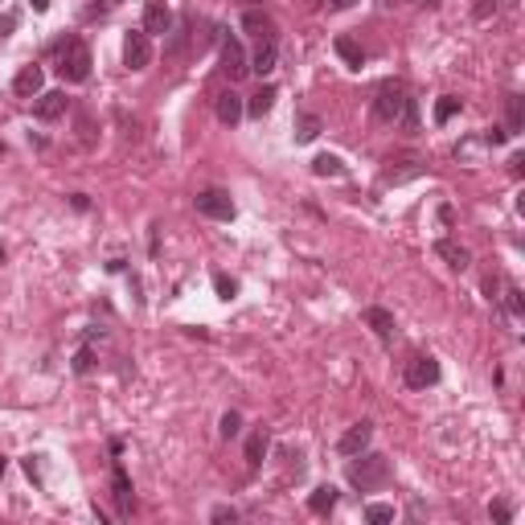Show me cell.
Wrapping results in <instances>:
<instances>
[{
	"label": "cell",
	"instance_id": "obj_1",
	"mask_svg": "<svg viewBox=\"0 0 525 525\" xmlns=\"http://www.w3.org/2000/svg\"><path fill=\"white\" fill-rule=\"evenodd\" d=\"M58 74L66 83H87L90 78V49L83 38H66L58 45Z\"/></svg>",
	"mask_w": 525,
	"mask_h": 525
},
{
	"label": "cell",
	"instance_id": "obj_2",
	"mask_svg": "<svg viewBox=\"0 0 525 525\" xmlns=\"http://www.w3.org/2000/svg\"><path fill=\"white\" fill-rule=\"evenodd\" d=\"M349 481L361 488V492H374V488H382V484L390 481V460L386 456H365V451H357V460L349 464Z\"/></svg>",
	"mask_w": 525,
	"mask_h": 525
},
{
	"label": "cell",
	"instance_id": "obj_3",
	"mask_svg": "<svg viewBox=\"0 0 525 525\" xmlns=\"http://www.w3.org/2000/svg\"><path fill=\"white\" fill-rule=\"evenodd\" d=\"M406 99H410V94L402 90V83H382L378 99H374V115H378V124H398Z\"/></svg>",
	"mask_w": 525,
	"mask_h": 525
},
{
	"label": "cell",
	"instance_id": "obj_4",
	"mask_svg": "<svg viewBox=\"0 0 525 525\" xmlns=\"http://www.w3.org/2000/svg\"><path fill=\"white\" fill-rule=\"evenodd\" d=\"M406 386L410 390H427V386H435L439 382V361L431 357V353H415L410 361H406Z\"/></svg>",
	"mask_w": 525,
	"mask_h": 525
},
{
	"label": "cell",
	"instance_id": "obj_5",
	"mask_svg": "<svg viewBox=\"0 0 525 525\" xmlns=\"http://www.w3.org/2000/svg\"><path fill=\"white\" fill-rule=\"evenodd\" d=\"M197 214H206L214 222H230L234 218V197L226 189H206V193H197Z\"/></svg>",
	"mask_w": 525,
	"mask_h": 525
},
{
	"label": "cell",
	"instance_id": "obj_6",
	"mask_svg": "<svg viewBox=\"0 0 525 525\" xmlns=\"http://www.w3.org/2000/svg\"><path fill=\"white\" fill-rule=\"evenodd\" d=\"M148 62H152V38L144 29H135L124 42V66L128 70H148Z\"/></svg>",
	"mask_w": 525,
	"mask_h": 525
},
{
	"label": "cell",
	"instance_id": "obj_7",
	"mask_svg": "<svg viewBox=\"0 0 525 525\" xmlns=\"http://www.w3.org/2000/svg\"><path fill=\"white\" fill-rule=\"evenodd\" d=\"M222 70H226V78H230V83H238V78H247V74H251L247 49L234 42V38H222Z\"/></svg>",
	"mask_w": 525,
	"mask_h": 525
},
{
	"label": "cell",
	"instance_id": "obj_8",
	"mask_svg": "<svg viewBox=\"0 0 525 525\" xmlns=\"http://www.w3.org/2000/svg\"><path fill=\"white\" fill-rule=\"evenodd\" d=\"M66 107H70V99H66L62 90H42L38 103H33V115H38L42 124H53V119L66 115Z\"/></svg>",
	"mask_w": 525,
	"mask_h": 525
},
{
	"label": "cell",
	"instance_id": "obj_9",
	"mask_svg": "<svg viewBox=\"0 0 525 525\" xmlns=\"http://www.w3.org/2000/svg\"><path fill=\"white\" fill-rule=\"evenodd\" d=\"M169 29H173L169 4H165V0H148V4H144V33L152 38V33H169Z\"/></svg>",
	"mask_w": 525,
	"mask_h": 525
},
{
	"label": "cell",
	"instance_id": "obj_10",
	"mask_svg": "<svg viewBox=\"0 0 525 525\" xmlns=\"http://www.w3.org/2000/svg\"><path fill=\"white\" fill-rule=\"evenodd\" d=\"M275 66H279V42L275 38H259L255 53H251V70L255 74H271Z\"/></svg>",
	"mask_w": 525,
	"mask_h": 525
},
{
	"label": "cell",
	"instance_id": "obj_11",
	"mask_svg": "<svg viewBox=\"0 0 525 525\" xmlns=\"http://www.w3.org/2000/svg\"><path fill=\"white\" fill-rule=\"evenodd\" d=\"M369 439H374V427H369V423H353L349 431L337 439V451H341V456H357V451L369 447Z\"/></svg>",
	"mask_w": 525,
	"mask_h": 525
},
{
	"label": "cell",
	"instance_id": "obj_12",
	"mask_svg": "<svg viewBox=\"0 0 525 525\" xmlns=\"http://www.w3.org/2000/svg\"><path fill=\"white\" fill-rule=\"evenodd\" d=\"M435 255H439L443 262H447L451 271H464V267L472 262V255H468V247H460L456 238H439V242H435Z\"/></svg>",
	"mask_w": 525,
	"mask_h": 525
},
{
	"label": "cell",
	"instance_id": "obj_13",
	"mask_svg": "<svg viewBox=\"0 0 525 525\" xmlns=\"http://www.w3.org/2000/svg\"><path fill=\"white\" fill-rule=\"evenodd\" d=\"M42 87H45V70H42V66H25V70L12 78V90H17L21 99H33V94H42Z\"/></svg>",
	"mask_w": 525,
	"mask_h": 525
},
{
	"label": "cell",
	"instance_id": "obj_14",
	"mask_svg": "<svg viewBox=\"0 0 525 525\" xmlns=\"http://www.w3.org/2000/svg\"><path fill=\"white\" fill-rule=\"evenodd\" d=\"M361 316H365V324L378 333V341H382V345H390V341H394V316H390V312H386V308H365Z\"/></svg>",
	"mask_w": 525,
	"mask_h": 525
},
{
	"label": "cell",
	"instance_id": "obj_15",
	"mask_svg": "<svg viewBox=\"0 0 525 525\" xmlns=\"http://www.w3.org/2000/svg\"><path fill=\"white\" fill-rule=\"evenodd\" d=\"M242 29H247L251 38H275V21H271L262 8H247V12H242Z\"/></svg>",
	"mask_w": 525,
	"mask_h": 525
},
{
	"label": "cell",
	"instance_id": "obj_16",
	"mask_svg": "<svg viewBox=\"0 0 525 525\" xmlns=\"http://www.w3.org/2000/svg\"><path fill=\"white\" fill-rule=\"evenodd\" d=\"M189 42H193V25H189V21H185L181 29H169L165 58H169V62H181V58H185V49H189Z\"/></svg>",
	"mask_w": 525,
	"mask_h": 525
},
{
	"label": "cell",
	"instance_id": "obj_17",
	"mask_svg": "<svg viewBox=\"0 0 525 525\" xmlns=\"http://www.w3.org/2000/svg\"><path fill=\"white\" fill-rule=\"evenodd\" d=\"M218 119L226 124V128H234V124L242 119V99H238L234 90H222L218 94Z\"/></svg>",
	"mask_w": 525,
	"mask_h": 525
},
{
	"label": "cell",
	"instance_id": "obj_18",
	"mask_svg": "<svg viewBox=\"0 0 525 525\" xmlns=\"http://www.w3.org/2000/svg\"><path fill=\"white\" fill-rule=\"evenodd\" d=\"M308 509H312V513H320V517H324V513H333V509H337V488H333V484H320V488H312V497H308Z\"/></svg>",
	"mask_w": 525,
	"mask_h": 525
},
{
	"label": "cell",
	"instance_id": "obj_19",
	"mask_svg": "<svg viewBox=\"0 0 525 525\" xmlns=\"http://www.w3.org/2000/svg\"><path fill=\"white\" fill-rule=\"evenodd\" d=\"M111 492H115L119 513L128 517V513H131V481H128V472H124V468H115V472H111Z\"/></svg>",
	"mask_w": 525,
	"mask_h": 525
},
{
	"label": "cell",
	"instance_id": "obj_20",
	"mask_svg": "<svg viewBox=\"0 0 525 525\" xmlns=\"http://www.w3.org/2000/svg\"><path fill=\"white\" fill-rule=\"evenodd\" d=\"M320 131H324V119H320V115H312V111H304V115L296 119V144H312Z\"/></svg>",
	"mask_w": 525,
	"mask_h": 525
},
{
	"label": "cell",
	"instance_id": "obj_21",
	"mask_svg": "<svg viewBox=\"0 0 525 525\" xmlns=\"http://www.w3.org/2000/svg\"><path fill=\"white\" fill-rule=\"evenodd\" d=\"M271 107H275V87H262L259 94H251V103H247L242 111H247L251 119H262V115H267Z\"/></svg>",
	"mask_w": 525,
	"mask_h": 525
},
{
	"label": "cell",
	"instance_id": "obj_22",
	"mask_svg": "<svg viewBox=\"0 0 525 525\" xmlns=\"http://www.w3.org/2000/svg\"><path fill=\"white\" fill-rule=\"evenodd\" d=\"M333 49L341 53V62H345V66H353V70H361L365 53H361V45L353 42V38H337V42H333Z\"/></svg>",
	"mask_w": 525,
	"mask_h": 525
},
{
	"label": "cell",
	"instance_id": "obj_23",
	"mask_svg": "<svg viewBox=\"0 0 525 525\" xmlns=\"http://www.w3.org/2000/svg\"><path fill=\"white\" fill-rule=\"evenodd\" d=\"M262 456H267V427H259L255 435L247 439V464H251V468H259Z\"/></svg>",
	"mask_w": 525,
	"mask_h": 525
},
{
	"label": "cell",
	"instance_id": "obj_24",
	"mask_svg": "<svg viewBox=\"0 0 525 525\" xmlns=\"http://www.w3.org/2000/svg\"><path fill=\"white\" fill-rule=\"evenodd\" d=\"M460 107H464V103H460L456 94H443V99H439V103H435V124H439V128H443L447 119H456V115H460Z\"/></svg>",
	"mask_w": 525,
	"mask_h": 525
},
{
	"label": "cell",
	"instance_id": "obj_25",
	"mask_svg": "<svg viewBox=\"0 0 525 525\" xmlns=\"http://www.w3.org/2000/svg\"><path fill=\"white\" fill-rule=\"evenodd\" d=\"M312 173L316 176H341L345 173V165H341V156H328V152H324V156L312 160Z\"/></svg>",
	"mask_w": 525,
	"mask_h": 525
},
{
	"label": "cell",
	"instance_id": "obj_26",
	"mask_svg": "<svg viewBox=\"0 0 525 525\" xmlns=\"http://www.w3.org/2000/svg\"><path fill=\"white\" fill-rule=\"evenodd\" d=\"M505 111H509V128H505V131H522L525 107H522V99H517V94H509V99H505Z\"/></svg>",
	"mask_w": 525,
	"mask_h": 525
},
{
	"label": "cell",
	"instance_id": "obj_27",
	"mask_svg": "<svg viewBox=\"0 0 525 525\" xmlns=\"http://www.w3.org/2000/svg\"><path fill=\"white\" fill-rule=\"evenodd\" d=\"M398 124H402L406 131H419V103H415V99H406V107H402Z\"/></svg>",
	"mask_w": 525,
	"mask_h": 525
},
{
	"label": "cell",
	"instance_id": "obj_28",
	"mask_svg": "<svg viewBox=\"0 0 525 525\" xmlns=\"http://www.w3.org/2000/svg\"><path fill=\"white\" fill-rule=\"evenodd\" d=\"M238 431H242V415L238 410H226L222 415V439H234Z\"/></svg>",
	"mask_w": 525,
	"mask_h": 525
},
{
	"label": "cell",
	"instance_id": "obj_29",
	"mask_svg": "<svg viewBox=\"0 0 525 525\" xmlns=\"http://www.w3.org/2000/svg\"><path fill=\"white\" fill-rule=\"evenodd\" d=\"M365 517H369L374 525H386V522H394V505H369Z\"/></svg>",
	"mask_w": 525,
	"mask_h": 525
},
{
	"label": "cell",
	"instance_id": "obj_30",
	"mask_svg": "<svg viewBox=\"0 0 525 525\" xmlns=\"http://www.w3.org/2000/svg\"><path fill=\"white\" fill-rule=\"evenodd\" d=\"M94 369V349H78L74 353V374H90Z\"/></svg>",
	"mask_w": 525,
	"mask_h": 525
},
{
	"label": "cell",
	"instance_id": "obj_31",
	"mask_svg": "<svg viewBox=\"0 0 525 525\" xmlns=\"http://www.w3.org/2000/svg\"><path fill=\"white\" fill-rule=\"evenodd\" d=\"M42 460H45V456H25V476H29V481H38V484L45 481V472H42Z\"/></svg>",
	"mask_w": 525,
	"mask_h": 525
},
{
	"label": "cell",
	"instance_id": "obj_32",
	"mask_svg": "<svg viewBox=\"0 0 525 525\" xmlns=\"http://www.w3.org/2000/svg\"><path fill=\"white\" fill-rule=\"evenodd\" d=\"M78 140H83V144H94V124H90V115L87 111H78Z\"/></svg>",
	"mask_w": 525,
	"mask_h": 525
},
{
	"label": "cell",
	"instance_id": "obj_33",
	"mask_svg": "<svg viewBox=\"0 0 525 525\" xmlns=\"http://www.w3.org/2000/svg\"><path fill=\"white\" fill-rule=\"evenodd\" d=\"M214 288H218V296H222V300H230V296L238 292V283H234L230 275H214Z\"/></svg>",
	"mask_w": 525,
	"mask_h": 525
},
{
	"label": "cell",
	"instance_id": "obj_34",
	"mask_svg": "<svg viewBox=\"0 0 525 525\" xmlns=\"http://www.w3.org/2000/svg\"><path fill=\"white\" fill-rule=\"evenodd\" d=\"M488 517H492V522H509V517H513V509H509V505H505V501H492V505H488Z\"/></svg>",
	"mask_w": 525,
	"mask_h": 525
},
{
	"label": "cell",
	"instance_id": "obj_35",
	"mask_svg": "<svg viewBox=\"0 0 525 525\" xmlns=\"http://www.w3.org/2000/svg\"><path fill=\"white\" fill-rule=\"evenodd\" d=\"M481 140H484V144H505V140H509V131H505V128H488Z\"/></svg>",
	"mask_w": 525,
	"mask_h": 525
},
{
	"label": "cell",
	"instance_id": "obj_36",
	"mask_svg": "<svg viewBox=\"0 0 525 525\" xmlns=\"http://www.w3.org/2000/svg\"><path fill=\"white\" fill-rule=\"evenodd\" d=\"M497 12V0H476V21H488Z\"/></svg>",
	"mask_w": 525,
	"mask_h": 525
},
{
	"label": "cell",
	"instance_id": "obj_37",
	"mask_svg": "<svg viewBox=\"0 0 525 525\" xmlns=\"http://www.w3.org/2000/svg\"><path fill=\"white\" fill-rule=\"evenodd\" d=\"M12 29H17V12H4V17H0V38H8Z\"/></svg>",
	"mask_w": 525,
	"mask_h": 525
},
{
	"label": "cell",
	"instance_id": "obj_38",
	"mask_svg": "<svg viewBox=\"0 0 525 525\" xmlns=\"http://www.w3.org/2000/svg\"><path fill=\"white\" fill-rule=\"evenodd\" d=\"M509 312L522 316V292H517V288H509Z\"/></svg>",
	"mask_w": 525,
	"mask_h": 525
},
{
	"label": "cell",
	"instance_id": "obj_39",
	"mask_svg": "<svg viewBox=\"0 0 525 525\" xmlns=\"http://www.w3.org/2000/svg\"><path fill=\"white\" fill-rule=\"evenodd\" d=\"M234 517H238V513H234L230 505H218V509H214V522H234Z\"/></svg>",
	"mask_w": 525,
	"mask_h": 525
},
{
	"label": "cell",
	"instance_id": "obj_40",
	"mask_svg": "<svg viewBox=\"0 0 525 525\" xmlns=\"http://www.w3.org/2000/svg\"><path fill=\"white\" fill-rule=\"evenodd\" d=\"M522 165H525V156H522V152H513V156H509V169H513V176H522Z\"/></svg>",
	"mask_w": 525,
	"mask_h": 525
},
{
	"label": "cell",
	"instance_id": "obj_41",
	"mask_svg": "<svg viewBox=\"0 0 525 525\" xmlns=\"http://www.w3.org/2000/svg\"><path fill=\"white\" fill-rule=\"evenodd\" d=\"M415 4H423V8H439L443 0H415Z\"/></svg>",
	"mask_w": 525,
	"mask_h": 525
},
{
	"label": "cell",
	"instance_id": "obj_42",
	"mask_svg": "<svg viewBox=\"0 0 525 525\" xmlns=\"http://www.w3.org/2000/svg\"><path fill=\"white\" fill-rule=\"evenodd\" d=\"M357 0H333V8H353Z\"/></svg>",
	"mask_w": 525,
	"mask_h": 525
},
{
	"label": "cell",
	"instance_id": "obj_43",
	"mask_svg": "<svg viewBox=\"0 0 525 525\" xmlns=\"http://www.w3.org/2000/svg\"><path fill=\"white\" fill-rule=\"evenodd\" d=\"M320 4H324V0H304V8H308V12H316Z\"/></svg>",
	"mask_w": 525,
	"mask_h": 525
},
{
	"label": "cell",
	"instance_id": "obj_44",
	"mask_svg": "<svg viewBox=\"0 0 525 525\" xmlns=\"http://www.w3.org/2000/svg\"><path fill=\"white\" fill-rule=\"evenodd\" d=\"M33 8H38V12H45V8H49V0H33Z\"/></svg>",
	"mask_w": 525,
	"mask_h": 525
},
{
	"label": "cell",
	"instance_id": "obj_45",
	"mask_svg": "<svg viewBox=\"0 0 525 525\" xmlns=\"http://www.w3.org/2000/svg\"><path fill=\"white\" fill-rule=\"evenodd\" d=\"M247 4H251V0H247Z\"/></svg>",
	"mask_w": 525,
	"mask_h": 525
}]
</instances>
